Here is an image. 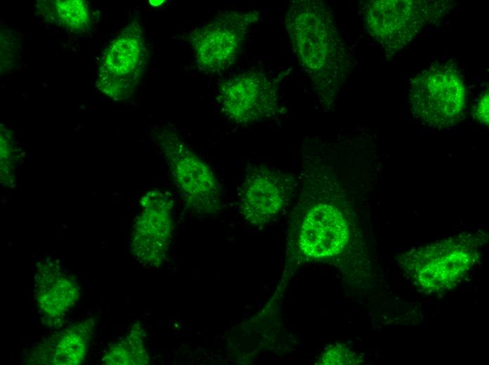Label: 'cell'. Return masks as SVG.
I'll return each instance as SVG.
<instances>
[{"instance_id":"5","label":"cell","mask_w":489,"mask_h":365,"mask_svg":"<svg viewBox=\"0 0 489 365\" xmlns=\"http://www.w3.org/2000/svg\"><path fill=\"white\" fill-rule=\"evenodd\" d=\"M145 65L143 29L134 20L109 43L102 53L96 86L113 100L128 98L141 81Z\"/></svg>"},{"instance_id":"15","label":"cell","mask_w":489,"mask_h":365,"mask_svg":"<svg viewBox=\"0 0 489 365\" xmlns=\"http://www.w3.org/2000/svg\"><path fill=\"white\" fill-rule=\"evenodd\" d=\"M141 328L137 326L122 340L112 345L103 358L105 364H145L148 355L143 346Z\"/></svg>"},{"instance_id":"8","label":"cell","mask_w":489,"mask_h":365,"mask_svg":"<svg viewBox=\"0 0 489 365\" xmlns=\"http://www.w3.org/2000/svg\"><path fill=\"white\" fill-rule=\"evenodd\" d=\"M141 205L133 226L132 251L145 267H157L165 260L171 241L174 201L170 194L155 190L142 198Z\"/></svg>"},{"instance_id":"12","label":"cell","mask_w":489,"mask_h":365,"mask_svg":"<svg viewBox=\"0 0 489 365\" xmlns=\"http://www.w3.org/2000/svg\"><path fill=\"white\" fill-rule=\"evenodd\" d=\"M35 297L44 317L55 325L74 306L79 287L72 277L53 263H43L35 274Z\"/></svg>"},{"instance_id":"14","label":"cell","mask_w":489,"mask_h":365,"mask_svg":"<svg viewBox=\"0 0 489 365\" xmlns=\"http://www.w3.org/2000/svg\"><path fill=\"white\" fill-rule=\"evenodd\" d=\"M37 6L44 20L71 32H86L90 26L89 9L82 1H39Z\"/></svg>"},{"instance_id":"3","label":"cell","mask_w":489,"mask_h":365,"mask_svg":"<svg viewBox=\"0 0 489 365\" xmlns=\"http://www.w3.org/2000/svg\"><path fill=\"white\" fill-rule=\"evenodd\" d=\"M409 103L412 116L425 126L443 128L456 124L467 103L462 75L452 64L429 67L411 81Z\"/></svg>"},{"instance_id":"9","label":"cell","mask_w":489,"mask_h":365,"mask_svg":"<svg viewBox=\"0 0 489 365\" xmlns=\"http://www.w3.org/2000/svg\"><path fill=\"white\" fill-rule=\"evenodd\" d=\"M218 100L224 114L239 124L260 121L278 109L275 86L256 71L242 72L225 81L219 91Z\"/></svg>"},{"instance_id":"16","label":"cell","mask_w":489,"mask_h":365,"mask_svg":"<svg viewBox=\"0 0 489 365\" xmlns=\"http://www.w3.org/2000/svg\"><path fill=\"white\" fill-rule=\"evenodd\" d=\"M352 359V354L349 351L335 347L325 354L322 361L330 364H351Z\"/></svg>"},{"instance_id":"11","label":"cell","mask_w":489,"mask_h":365,"mask_svg":"<svg viewBox=\"0 0 489 365\" xmlns=\"http://www.w3.org/2000/svg\"><path fill=\"white\" fill-rule=\"evenodd\" d=\"M348 239V226L341 212L332 205L319 202L304 218L298 244L304 255L320 259L341 253Z\"/></svg>"},{"instance_id":"17","label":"cell","mask_w":489,"mask_h":365,"mask_svg":"<svg viewBox=\"0 0 489 365\" xmlns=\"http://www.w3.org/2000/svg\"><path fill=\"white\" fill-rule=\"evenodd\" d=\"M488 91L483 92L474 109L475 119L482 124H488Z\"/></svg>"},{"instance_id":"1","label":"cell","mask_w":489,"mask_h":365,"mask_svg":"<svg viewBox=\"0 0 489 365\" xmlns=\"http://www.w3.org/2000/svg\"><path fill=\"white\" fill-rule=\"evenodd\" d=\"M285 25L294 54L318 93L325 100L335 97L351 63L329 7L320 1H294Z\"/></svg>"},{"instance_id":"6","label":"cell","mask_w":489,"mask_h":365,"mask_svg":"<svg viewBox=\"0 0 489 365\" xmlns=\"http://www.w3.org/2000/svg\"><path fill=\"white\" fill-rule=\"evenodd\" d=\"M161 147L186 205L201 215L214 212L220 204L221 189L211 168L172 133L162 135Z\"/></svg>"},{"instance_id":"4","label":"cell","mask_w":489,"mask_h":365,"mask_svg":"<svg viewBox=\"0 0 489 365\" xmlns=\"http://www.w3.org/2000/svg\"><path fill=\"white\" fill-rule=\"evenodd\" d=\"M474 238L442 240L415 249L406 255L405 267L417 286L429 293L451 288L478 258Z\"/></svg>"},{"instance_id":"13","label":"cell","mask_w":489,"mask_h":365,"mask_svg":"<svg viewBox=\"0 0 489 365\" xmlns=\"http://www.w3.org/2000/svg\"><path fill=\"white\" fill-rule=\"evenodd\" d=\"M93 324V319H89L48 338L37 351L39 361L54 365L81 364L87 354Z\"/></svg>"},{"instance_id":"10","label":"cell","mask_w":489,"mask_h":365,"mask_svg":"<svg viewBox=\"0 0 489 365\" xmlns=\"http://www.w3.org/2000/svg\"><path fill=\"white\" fill-rule=\"evenodd\" d=\"M293 190V178L267 167L248 171L240 191V210L249 223L260 226L272 220L282 209Z\"/></svg>"},{"instance_id":"2","label":"cell","mask_w":489,"mask_h":365,"mask_svg":"<svg viewBox=\"0 0 489 365\" xmlns=\"http://www.w3.org/2000/svg\"><path fill=\"white\" fill-rule=\"evenodd\" d=\"M448 1L379 0L363 9L365 27L389 55L410 43L423 29L452 9Z\"/></svg>"},{"instance_id":"7","label":"cell","mask_w":489,"mask_h":365,"mask_svg":"<svg viewBox=\"0 0 489 365\" xmlns=\"http://www.w3.org/2000/svg\"><path fill=\"white\" fill-rule=\"evenodd\" d=\"M258 16L256 11H225L194 30L190 44L199 69L219 73L230 67L237 57L248 27Z\"/></svg>"}]
</instances>
